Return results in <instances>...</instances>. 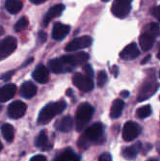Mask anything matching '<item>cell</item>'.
Masks as SVG:
<instances>
[{
  "instance_id": "1",
  "label": "cell",
  "mask_w": 160,
  "mask_h": 161,
  "mask_svg": "<svg viewBox=\"0 0 160 161\" xmlns=\"http://www.w3.org/2000/svg\"><path fill=\"white\" fill-rule=\"evenodd\" d=\"M103 125L96 123L87 127L84 133L78 140V146L81 149L89 148L92 144H98L103 141Z\"/></svg>"
},
{
  "instance_id": "2",
  "label": "cell",
  "mask_w": 160,
  "mask_h": 161,
  "mask_svg": "<svg viewBox=\"0 0 160 161\" xmlns=\"http://www.w3.org/2000/svg\"><path fill=\"white\" fill-rule=\"evenodd\" d=\"M67 107L65 100H59L56 102H50L43 107L38 117V123L40 125H47L49 123L54 117L58 114H61Z\"/></svg>"
},
{
  "instance_id": "3",
  "label": "cell",
  "mask_w": 160,
  "mask_h": 161,
  "mask_svg": "<svg viewBox=\"0 0 160 161\" xmlns=\"http://www.w3.org/2000/svg\"><path fill=\"white\" fill-rule=\"evenodd\" d=\"M94 111V107L88 102H83L78 106L75 114V126L78 131L83 130L86 125L91 121Z\"/></svg>"
},
{
  "instance_id": "4",
  "label": "cell",
  "mask_w": 160,
  "mask_h": 161,
  "mask_svg": "<svg viewBox=\"0 0 160 161\" xmlns=\"http://www.w3.org/2000/svg\"><path fill=\"white\" fill-rule=\"evenodd\" d=\"M158 89V83L154 75H150L144 81L138 95V101L142 102L152 97Z\"/></svg>"
},
{
  "instance_id": "5",
  "label": "cell",
  "mask_w": 160,
  "mask_h": 161,
  "mask_svg": "<svg viewBox=\"0 0 160 161\" xmlns=\"http://www.w3.org/2000/svg\"><path fill=\"white\" fill-rule=\"evenodd\" d=\"M132 0H114L111 12L115 17L124 19L131 11Z\"/></svg>"
},
{
  "instance_id": "6",
  "label": "cell",
  "mask_w": 160,
  "mask_h": 161,
  "mask_svg": "<svg viewBox=\"0 0 160 161\" xmlns=\"http://www.w3.org/2000/svg\"><path fill=\"white\" fill-rule=\"evenodd\" d=\"M72 82H74L76 88H78L80 91L85 93H88L94 89L93 78L89 77L86 75L79 74V72H76V74L74 75V76H72Z\"/></svg>"
},
{
  "instance_id": "7",
  "label": "cell",
  "mask_w": 160,
  "mask_h": 161,
  "mask_svg": "<svg viewBox=\"0 0 160 161\" xmlns=\"http://www.w3.org/2000/svg\"><path fill=\"white\" fill-rule=\"evenodd\" d=\"M61 59L72 70V69H74V67L85 65L86 62L89 60V55L87 54L86 52H77V53H74V54L62 56Z\"/></svg>"
},
{
  "instance_id": "8",
  "label": "cell",
  "mask_w": 160,
  "mask_h": 161,
  "mask_svg": "<svg viewBox=\"0 0 160 161\" xmlns=\"http://www.w3.org/2000/svg\"><path fill=\"white\" fill-rule=\"evenodd\" d=\"M18 47L17 39L14 37H7L0 41V61L10 56Z\"/></svg>"
},
{
  "instance_id": "9",
  "label": "cell",
  "mask_w": 160,
  "mask_h": 161,
  "mask_svg": "<svg viewBox=\"0 0 160 161\" xmlns=\"http://www.w3.org/2000/svg\"><path fill=\"white\" fill-rule=\"evenodd\" d=\"M92 38L90 36H82L74 39L71 42H69L65 47V50L67 52H72V51H76L79 49H83L88 47L92 45Z\"/></svg>"
},
{
  "instance_id": "10",
  "label": "cell",
  "mask_w": 160,
  "mask_h": 161,
  "mask_svg": "<svg viewBox=\"0 0 160 161\" xmlns=\"http://www.w3.org/2000/svg\"><path fill=\"white\" fill-rule=\"evenodd\" d=\"M141 132L140 125L132 121L126 122L123 129V138L124 141H132L136 139Z\"/></svg>"
},
{
  "instance_id": "11",
  "label": "cell",
  "mask_w": 160,
  "mask_h": 161,
  "mask_svg": "<svg viewBox=\"0 0 160 161\" xmlns=\"http://www.w3.org/2000/svg\"><path fill=\"white\" fill-rule=\"evenodd\" d=\"M26 112V104L20 100L13 101L8 106V116L12 119H19Z\"/></svg>"
},
{
  "instance_id": "12",
  "label": "cell",
  "mask_w": 160,
  "mask_h": 161,
  "mask_svg": "<svg viewBox=\"0 0 160 161\" xmlns=\"http://www.w3.org/2000/svg\"><path fill=\"white\" fill-rule=\"evenodd\" d=\"M140 54L139 48L137 47L136 43L132 42V43H129L127 45L120 53V57L122 58L123 60H133L135 59L136 57H138Z\"/></svg>"
},
{
  "instance_id": "13",
  "label": "cell",
  "mask_w": 160,
  "mask_h": 161,
  "mask_svg": "<svg viewBox=\"0 0 160 161\" xmlns=\"http://www.w3.org/2000/svg\"><path fill=\"white\" fill-rule=\"evenodd\" d=\"M32 77L38 83H47L49 80V71L43 65H39L32 72Z\"/></svg>"
},
{
  "instance_id": "14",
  "label": "cell",
  "mask_w": 160,
  "mask_h": 161,
  "mask_svg": "<svg viewBox=\"0 0 160 161\" xmlns=\"http://www.w3.org/2000/svg\"><path fill=\"white\" fill-rule=\"evenodd\" d=\"M69 26L61 22H55L52 28V38L55 41L63 40L69 32Z\"/></svg>"
},
{
  "instance_id": "15",
  "label": "cell",
  "mask_w": 160,
  "mask_h": 161,
  "mask_svg": "<svg viewBox=\"0 0 160 161\" xmlns=\"http://www.w3.org/2000/svg\"><path fill=\"white\" fill-rule=\"evenodd\" d=\"M49 69L54 74H63V72H69L71 69L67 66V64L61 58H55L49 61L48 63Z\"/></svg>"
},
{
  "instance_id": "16",
  "label": "cell",
  "mask_w": 160,
  "mask_h": 161,
  "mask_svg": "<svg viewBox=\"0 0 160 161\" xmlns=\"http://www.w3.org/2000/svg\"><path fill=\"white\" fill-rule=\"evenodd\" d=\"M74 122L70 116H65L55 123V128L61 132H69L74 128Z\"/></svg>"
},
{
  "instance_id": "17",
  "label": "cell",
  "mask_w": 160,
  "mask_h": 161,
  "mask_svg": "<svg viewBox=\"0 0 160 161\" xmlns=\"http://www.w3.org/2000/svg\"><path fill=\"white\" fill-rule=\"evenodd\" d=\"M17 92V86L14 84H7L0 88V102H6L13 98Z\"/></svg>"
},
{
  "instance_id": "18",
  "label": "cell",
  "mask_w": 160,
  "mask_h": 161,
  "mask_svg": "<svg viewBox=\"0 0 160 161\" xmlns=\"http://www.w3.org/2000/svg\"><path fill=\"white\" fill-rule=\"evenodd\" d=\"M64 10H65V6L63 4H57V5L51 7L46 14V16L43 17V20H42L43 25L47 26L53 19H55L58 16H60Z\"/></svg>"
},
{
  "instance_id": "19",
  "label": "cell",
  "mask_w": 160,
  "mask_h": 161,
  "mask_svg": "<svg viewBox=\"0 0 160 161\" xmlns=\"http://www.w3.org/2000/svg\"><path fill=\"white\" fill-rule=\"evenodd\" d=\"M154 42H155V37L146 31H144L139 38L140 47H141L142 50H144V51H149L150 49H152Z\"/></svg>"
},
{
  "instance_id": "20",
  "label": "cell",
  "mask_w": 160,
  "mask_h": 161,
  "mask_svg": "<svg viewBox=\"0 0 160 161\" xmlns=\"http://www.w3.org/2000/svg\"><path fill=\"white\" fill-rule=\"evenodd\" d=\"M35 145H36V147H38L41 151H48L52 148V145L49 142V139L47 137L46 130H41L40 132V134L38 135L35 141Z\"/></svg>"
},
{
  "instance_id": "21",
  "label": "cell",
  "mask_w": 160,
  "mask_h": 161,
  "mask_svg": "<svg viewBox=\"0 0 160 161\" xmlns=\"http://www.w3.org/2000/svg\"><path fill=\"white\" fill-rule=\"evenodd\" d=\"M79 156L70 148L65 149L56 155L53 161H79Z\"/></svg>"
},
{
  "instance_id": "22",
  "label": "cell",
  "mask_w": 160,
  "mask_h": 161,
  "mask_svg": "<svg viewBox=\"0 0 160 161\" xmlns=\"http://www.w3.org/2000/svg\"><path fill=\"white\" fill-rule=\"evenodd\" d=\"M37 87L36 85H34L32 82H24L21 87H20V90L19 93L21 95V97H23L24 98H32L33 97L36 96L37 94Z\"/></svg>"
},
{
  "instance_id": "23",
  "label": "cell",
  "mask_w": 160,
  "mask_h": 161,
  "mask_svg": "<svg viewBox=\"0 0 160 161\" xmlns=\"http://www.w3.org/2000/svg\"><path fill=\"white\" fill-rule=\"evenodd\" d=\"M124 107V102L121 98H117L113 101L110 109V117L112 119H117L122 115Z\"/></svg>"
},
{
  "instance_id": "24",
  "label": "cell",
  "mask_w": 160,
  "mask_h": 161,
  "mask_svg": "<svg viewBox=\"0 0 160 161\" xmlns=\"http://www.w3.org/2000/svg\"><path fill=\"white\" fill-rule=\"evenodd\" d=\"M141 148H142V145L139 142L129 146V147H126L123 150V156L126 159H133L137 156Z\"/></svg>"
},
{
  "instance_id": "25",
  "label": "cell",
  "mask_w": 160,
  "mask_h": 161,
  "mask_svg": "<svg viewBox=\"0 0 160 161\" xmlns=\"http://www.w3.org/2000/svg\"><path fill=\"white\" fill-rule=\"evenodd\" d=\"M22 2L19 0H6L5 7L10 14H18L22 9Z\"/></svg>"
},
{
  "instance_id": "26",
  "label": "cell",
  "mask_w": 160,
  "mask_h": 161,
  "mask_svg": "<svg viewBox=\"0 0 160 161\" xmlns=\"http://www.w3.org/2000/svg\"><path fill=\"white\" fill-rule=\"evenodd\" d=\"M1 132L3 137L7 142H12L14 140V128L12 125L10 124H4L1 126Z\"/></svg>"
},
{
  "instance_id": "27",
  "label": "cell",
  "mask_w": 160,
  "mask_h": 161,
  "mask_svg": "<svg viewBox=\"0 0 160 161\" xmlns=\"http://www.w3.org/2000/svg\"><path fill=\"white\" fill-rule=\"evenodd\" d=\"M152 114V107L151 105H144L138 108L136 111V115L139 119H145L148 118V117Z\"/></svg>"
},
{
  "instance_id": "28",
  "label": "cell",
  "mask_w": 160,
  "mask_h": 161,
  "mask_svg": "<svg viewBox=\"0 0 160 161\" xmlns=\"http://www.w3.org/2000/svg\"><path fill=\"white\" fill-rule=\"evenodd\" d=\"M28 24H29L28 19L26 17H22V18H20L17 21L16 25H14V30H16L17 32L22 31V30H24V29L28 26Z\"/></svg>"
},
{
  "instance_id": "29",
  "label": "cell",
  "mask_w": 160,
  "mask_h": 161,
  "mask_svg": "<svg viewBox=\"0 0 160 161\" xmlns=\"http://www.w3.org/2000/svg\"><path fill=\"white\" fill-rule=\"evenodd\" d=\"M97 85L99 87H103L105 85V83L107 82V75H106L105 70L98 71L97 77Z\"/></svg>"
},
{
  "instance_id": "30",
  "label": "cell",
  "mask_w": 160,
  "mask_h": 161,
  "mask_svg": "<svg viewBox=\"0 0 160 161\" xmlns=\"http://www.w3.org/2000/svg\"><path fill=\"white\" fill-rule=\"evenodd\" d=\"M83 69H84V72H85L86 75H88L91 78L94 77V70H93V68L90 64H85Z\"/></svg>"
},
{
  "instance_id": "31",
  "label": "cell",
  "mask_w": 160,
  "mask_h": 161,
  "mask_svg": "<svg viewBox=\"0 0 160 161\" xmlns=\"http://www.w3.org/2000/svg\"><path fill=\"white\" fill-rule=\"evenodd\" d=\"M152 16L160 22V5L159 6H156V7H153L151 11Z\"/></svg>"
},
{
  "instance_id": "32",
  "label": "cell",
  "mask_w": 160,
  "mask_h": 161,
  "mask_svg": "<svg viewBox=\"0 0 160 161\" xmlns=\"http://www.w3.org/2000/svg\"><path fill=\"white\" fill-rule=\"evenodd\" d=\"M98 161H112V157L109 153H104L102 154H100L99 158H98Z\"/></svg>"
},
{
  "instance_id": "33",
  "label": "cell",
  "mask_w": 160,
  "mask_h": 161,
  "mask_svg": "<svg viewBox=\"0 0 160 161\" xmlns=\"http://www.w3.org/2000/svg\"><path fill=\"white\" fill-rule=\"evenodd\" d=\"M30 161H47V157L46 156H43L41 154H39V155H35L33 156Z\"/></svg>"
},
{
  "instance_id": "34",
  "label": "cell",
  "mask_w": 160,
  "mask_h": 161,
  "mask_svg": "<svg viewBox=\"0 0 160 161\" xmlns=\"http://www.w3.org/2000/svg\"><path fill=\"white\" fill-rule=\"evenodd\" d=\"M39 39H40V41H41V42H46V40H47V34H46L45 32L41 31V32L39 33Z\"/></svg>"
},
{
  "instance_id": "35",
  "label": "cell",
  "mask_w": 160,
  "mask_h": 161,
  "mask_svg": "<svg viewBox=\"0 0 160 161\" xmlns=\"http://www.w3.org/2000/svg\"><path fill=\"white\" fill-rule=\"evenodd\" d=\"M111 72H112V75H113L118 76V72H119L118 67H117V66H113L112 69H111Z\"/></svg>"
},
{
  "instance_id": "36",
  "label": "cell",
  "mask_w": 160,
  "mask_h": 161,
  "mask_svg": "<svg viewBox=\"0 0 160 161\" xmlns=\"http://www.w3.org/2000/svg\"><path fill=\"white\" fill-rule=\"evenodd\" d=\"M30 1H31V3H33V4L39 5V4H41V3H43V2H46L47 0H30Z\"/></svg>"
},
{
  "instance_id": "37",
  "label": "cell",
  "mask_w": 160,
  "mask_h": 161,
  "mask_svg": "<svg viewBox=\"0 0 160 161\" xmlns=\"http://www.w3.org/2000/svg\"><path fill=\"white\" fill-rule=\"evenodd\" d=\"M13 75H14V72H13V71H10V72H8V74H6V75L3 76V79H4V80H9Z\"/></svg>"
},
{
  "instance_id": "38",
  "label": "cell",
  "mask_w": 160,
  "mask_h": 161,
  "mask_svg": "<svg viewBox=\"0 0 160 161\" xmlns=\"http://www.w3.org/2000/svg\"><path fill=\"white\" fill-rule=\"evenodd\" d=\"M120 96H121L122 97H127L129 96V92H128V91H123V92H121Z\"/></svg>"
},
{
  "instance_id": "39",
  "label": "cell",
  "mask_w": 160,
  "mask_h": 161,
  "mask_svg": "<svg viewBox=\"0 0 160 161\" xmlns=\"http://www.w3.org/2000/svg\"><path fill=\"white\" fill-rule=\"evenodd\" d=\"M156 57H157V59L160 60V42L158 43V48H157V55H156Z\"/></svg>"
},
{
  "instance_id": "40",
  "label": "cell",
  "mask_w": 160,
  "mask_h": 161,
  "mask_svg": "<svg viewBox=\"0 0 160 161\" xmlns=\"http://www.w3.org/2000/svg\"><path fill=\"white\" fill-rule=\"evenodd\" d=\"M150 58H151V56H150V55H148L146 58H144V59L142 60V64H146V63L148 62V60L150 59Z\"/></svg>"
},
{
  "instance_id": "41",
  "label": "cell",
  "mask_w": 160,
  "mask_h": 161,
  "mask_svg": "<svg viewBox=\"0 0 160 161\" xmlns=\"http://www.w3.org/2000/svg\"><path fill=\"white\" fill-rule=\"evenodd\" d=\"M71 93H72L71 89H69V90H67V92H66V95H67V96H69V97H70V96H71Z\"/></svg>"
},
{
  "instance_id": "42",
  "label": "cell",
  "mask_w": 160,
  "mask_h": 161,
  "mask_svg": "<svg viewBox=\"0 0 160 161\" xmlns=\"http://www.w3.org/2000/svg\"><path fill=\"white\" fill-rule=\"evenodd\" d=\"M3 34H4V29H3V27L0 26V37H1Z\"/></svg>"
},
{
  "instance_id": "43",
  "label": "cell",
  "mask_w": 160,
  "mask_h": 161,
  "mask_svg": "<svg viewBox=\"0 0 160 161\" xmlns=\"http://www.w3.org/2000/svg\"><path fill=\"white\" fill-rule=\"evenodd\" d=\"M147 161H157V159H155V158H151V159H149V160H147Z\"/></svg>"
},
{
  "instance_id": "44",
  "label": "cell",
  "mask_w": 160,
  "mask_h": 161,
  "mask_svg": "<svg viewBox=\"0 0 160 161\" xmlns=\"http://www.w3.org/2000/svg\"><path fill=\"white\" fill-rule=\"evenodd\" d=\"M2 150V144H1V142H0V151Z\"/></svg>"
},
{
  "instance_id": "45",
  "label": "cell",
  "mask_w": 160,
  "mask_h": 161,
  "mask_svg": "<svg viewBox=\"0 0 160 161\" xmlns=\"http://www.w3.org/2000/svg\"><path fill=\"white\" fill-rule=\"evenodd\" d=\"M103 2H107V1H109V0H102Z\"/></svg>"
},
{
  "instance_id": "46",
  "label": "cell",
  "mask_w": 160,
  "mask_h": 161,
  "mask_svg": "<svg viewBox=\"0 0 160 161\" xmlns=\"http://www.w3.org/2000/svg\"><path fill=\"white\" fill-rule=\"evenodd\" d=\"M159 76H160V74H159Z\"/></svg>"
}]
</instances>
